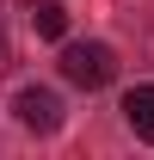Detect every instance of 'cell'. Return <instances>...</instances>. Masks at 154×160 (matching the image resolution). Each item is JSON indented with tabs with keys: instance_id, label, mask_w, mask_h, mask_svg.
<instances>
[{
	"instance_id": "4",
	"label": "cell",
	"mask_w": 154,
	"mask_h": 160,
	"mask_svg": "<svg viewBox=\"0 0 154 160\" xmlns=\"http://www.w3.org/2000/svg\"><path fill=\"white\" fill-rule=\"evenodd\" d=\"M31 25H37V37H62L68 31V12L56 0H31Z\"/></svg>"
},
{
	"instance_id": "3",
	"label": "cell",
	"mask_w": 154,
	"mask_h": 160,
	"mask_svg": "<svg viewBox=\"0 0 154 160\" xmlns=\"http://www.w3.org/2000/svg\"><path fill=\"white\" fill-rule=\"evenodd\" d=\"M123 117H130V129L142 142H154V86H136L130 99H123Z\"/></svg>"
},
{
	"instance_id": "2",
	"label": "cell",
	"mask_w": 154,
	"mask_h": 160,
	"mask_svg": "<svg viewBox=\"0 0 154 160\" xmlns=\"http://www.w3.org/2000/svg\"><path fill=\"white\" fill-rule=\"evenodd\" d=\"M13 111H19V123L37 129V136H56V129H62V99L43 92V86H25L19 99H13Z\"/></svg>"
},
{
	"instance_id": "1",
	"label": "cell",
	"mask_w": 154,
	"mask_h": 160,
	"mask_svg": "<svg viewBox=\"0 0 154 160\" xmlns=\"http://www.w3.org/2000/svg\"><path fill=\"white\" fill-rule=\"evenodd\" d=\"M62 74L74 86H86V92H99V86H111L117 56H111V43H68L62 49Z\"/></svg>"
}]
</instances>
